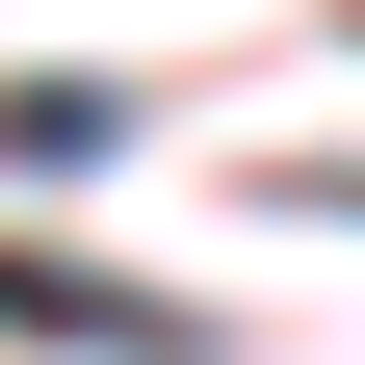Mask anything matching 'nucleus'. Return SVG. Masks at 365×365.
I'll list each match as a JSON object with an SVG mask.
<instances>
[{
  "label": "nucleus",
  "instance_id": "nucleus-1",
  "mask_svg": "<svg viewBox=\"0 0 365 365\" xmlns=\"http://www.w3.org/2000/svg\"><path fill=\"white\" fill-rule=\"evenodd\" d=\"M0 339H53V365H182L157 287H78V261H0Z\"/></svg>",
  "mask_w": 365,
  "mask_h": 365
}]
</instances>
